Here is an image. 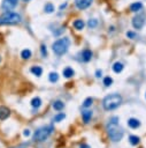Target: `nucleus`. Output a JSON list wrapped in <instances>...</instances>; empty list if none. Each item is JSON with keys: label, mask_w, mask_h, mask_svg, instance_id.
I'll use <instances>...</instances> for the list:
<instances>
[{"label": "nucleus", "mask_w": 146, "mask_h": 148, "mask_svg": "<svg viewBox=\"0 0 146 148\" xmlns=\"http://www.w3.org/2000/svg\"><path fill=\"white\" fill-rule=\"evenodd\" d=\"M145 96H146V94H145Z\"/></svg>", "instance_id": "c9c22d12"}, {"label": "nucleus", "mask_w": 146, "mask_h": 148, "mask_svg": "<svg viewBox=\"0 0 146 148\" xmlns=\"http://www.w3.org/2000/svg\"><path fill=\"white\" fill-rule=\"evenodd\" d=\"M0 61H1V57H0Z\"/></svg>", "instance_id": "f704fd0d"}, {"label": "nucleus", "mask_w": 146, "mask_h": 148, "mask_svg": "<svg viewBox=\"0 0 146 148\" xmlns=\"http://www.w3.org/2000/svg\"><path fill=\"white\" fill-rule=\"evenodd\" d=\"M128 125H129V127H131V128H138L139 126H140V122L137 119V118H129V120H128Z\"/></svg>", "instance_id": "f8f14e48"}, {"label": "nucleus", "mask_w": 146, "mask_h": 148, "mask_svg": "<svg viewBox=\"0 0 146 148\" xmlns=\"http://www.w3.org/2000/svg\"><path fill=\"white\" fill-rule=\"evenodd\" d=\"M139 136H137V135H130L129 136V141H130V143L132 145V146H136V145H138L139 143Z\"/></svg>", "instance_id": "5701e85b"}, {"label": "nucleus", "mask_w": 146, "mask_h": 148, "mask_svg": "<svg viewBox=\"0 0 146 148\" xmlns=\"http://www.w3.org/2000/svg\"><path fill=\"white\" fill-rule=\"evenodd\" d=\"M22 21V18L19 13L15 12H5L0 16V24H16Z\"/></svg>", "instance_id": "20e7f679"}, {"label": "nucleus", "mask_w": 146, "mask_h": 148, "mask_svg": "<svg viewBox=\"0 0 146 148\" xmlns=\"http://www.w3.org/2000/svg\"><path fill=\"white\" fill-rule=\"evenodd\" d=\"M11 115V110L5 107V105H0V120H6Z\"/></svg>", "instance_id": "1a4fd4ad"}, {"label": "nucleus", "mask_w": 146, "mask_h": 148, "mask_svg": "<svg viewBox=\"0 0 146 148\" xmlns=\"http://www.w3.org/2000/svg\"><path fill=\"white\" fill-rule=\"evenodd\" d=\"M66 6H67V4H63V5H61V6H60V10H63Z\"/></svg>", "instance_id": "473e14b6"}, {"label": "nucleus", "mask_w": 146, "mask_h": 148, "mask_svg": "<svg viewBox=\"0 0 146 148\" xmlns=\"http://www.w3.org/2000/svg\"><path fill=\"white\" fill-rule=\"evenodd\" d=\"M31 54H32V53H31V51H30L29 49H24V50L21 52V57H22L23 59H27V60L31 58Z\"/></svg>", "instance_id": "4be33fe9"}, {"label": "nucleus", "mask_w": 146, "mask_h": 148, "mask_svg": "<svg viewBox=\"0 0 146 148\" xmlns=\"http://www.w3.org/2000/svg\"><path fill=\"white\" fill-rule=\"evenodd\" d=\"M88 26H89L91 29L96 28V27L98 26V20H97V19H91V20H89V22H88Z\"/></svg>", "instance_id": "b1692460"}, {"label": "nucleus", "mask_w": 146, "mask_h": 148, "mask_svg": "<svg viewBox=\"0 0 146 148\" xmlns=\"http://www.w3.org/2000/svg\"><path fill=\"white\" fill-rule=\"evenodd\" d=\"M69 44H70L69 38L68 37H63V38H60V39H58V41H55L53 43L52 50L56 56H62L68 51Z\"/></svg>", "instance_id": "7ed1b4c3"}, {"label": "nucleus", "mask_w": 146, "mask_h": 148, "mask_svg": "<svg viewBox=\"0 0 146 148\" xmlns=\"http://www.w3.org/2000/svg\"><path fill=\"white\" fill-rule=\"evenodd\" d=\"M23 135H24V136H29V135H30V131H29V130H24Z\"/></svg>", "instance_id": "7c9ffc66"}, {"label": "nucleus", "mask_w": 146, "mask_h": 148, "mask_svg": "<svg viewBox=\"0 0 146 148\" xmlns=\"http://www.w3.org/2000/svg\"><path fill=\"white\" fill-rule=\"evenodd\" d=\"M23 1H25V3H27V1H29V0H23Z\"/></svg>", "instance_id": "72a5a7b5"}, {"label": "nucleus", "mask_w": 146, "mask_h": 148, "mask_svg": "<svg viewBox=\"0 0 146 148\" xmlns=\"http://www.w3.org/2000/svg\"><path fill=\"white\" fill-rule=\"evenodd\" d=\"M141 8H143V4L140 1H137V3H133V4L130 5V11L133 12V13H137V12L141 11Z\"/></svg>", "instance_id": "ddd939ff"}, {"label": "nucleus", "mask_w": 146, "mask_h": 148, "mask_svg": "<svg viewBox=\"0 0 146 148\" xmlns=\"http://www.w3.org/2000/svg\"><path fill=\"white\" fill-rule=\"evenodd\" d=\"M53 126L52 125H48V126H44V127H40V128H38L36 132H35V134H33V139H35V141H45L51 134H52V132H53Z\"/></svg>", "instance_id": "39448f33"}, {"label": "nucleus", "mask_w": 146, "mask_h": 148, "mask_svg": "<svg viewBox=\"0 0 146 148\" xmlns=\"http://www.w3.org/2000/svg\"><path fill=\"white\" fill-rule=\"evenodd\" d=\"M62 73H63V77L67 78V79H70V78H72L75 75V71L72 69L71 67H66Z\"/></svg>", "instance_id": "9d476101"}, {"label": "nucleus", "mask_w": 146, "mask_h": 148, "mask_svg": "<svg viewBox=\"0 0 146 148\" xmlns=\"http://www.w3.org/2000/svg\"><path fill=\"white\" fill-rule=\"evenodd\" d=\"M92 102H93V100H92L91 97H88V98L84 101L83 107H84V108H89V107H91V105H92Z\"/></svg>", "instance_id": "bb28decb"}, {"label": "nucleus", "mask_w": 146, "mask_h": 148, "mask_svg": "<svg viewBox=\"0 0 146 148\" xmlns=\"http://www.w3.org/2000/svg\"><path fill=\"white\" fill-rule=\"evenodd\" d=\"M48 80L51 81V82H56L58 80H59V74L56 73V72H51L50 73V75H48Z\"/></svg>", "instance_id": "412c9836"}, {"label": "nucleus", "mask_w": 146, "mask_h": 148, "mask_svg": "<svg viewBox=\"0 0 146 148\" xmlns=\"http://www.w3.org/2000/svg\"><path fill=\"white\" fill-rule=\"evenodd\" d=\"M72 26H74V28L75 29H77V30H82L83 28H84V26H85V23H84V21L83 20H75L74 21V23H72Z\"/></svg>", "instance_id": "f3484780"}, {"label": "nucleus", "mask_w": 146, "mask_h": 148, "mask_svg": "<svg viewBox=\"0 0 146 148\" xmlns=\"http://www.w3.org/2000/svg\"><path fill=\"white\" fill-rule=\"evenodd\" d=\"M31 105H32V108L38 109V108L42 105V100H40L39 97H33V98L31 100Z\"/></svg>", "instance_id": "aec40b11"}, {"label": "nucleus", "mask_w": 146, "mask_h": 148, "mask_svg": "<svg viewBox=\"0 0 146 148\" xmlns=\"http://www.w3.org/2000/svg\"><path fill=\"white\" fill-rule=\"evenodd\" d=\"M82 117H83V122H84L85 124H88V123L90 122L91 117H92V111H91V110H85V111H83V112H82Z\"/></svg>", "instance_id": "2eb2a0df"}, {"label": "nucleus", "mask_w": 146, "mask_h": 148, "mask_svg": "<svg viewBox=\"0 0 146 148\" xmlns=\"http://www.w3.org/2000/svg\"><path fill=\"white\" fill-rule=\"evenodd\" d=\"M145 24V16L144 15H137L132 19V27L137 30L141 29Z\"/></svg>", "instance_id": "423d86ee"}, {"label": "nucleus", "mask_w": 146, "mask_h": 148, "mask_svg": "<svg viewBox=\"0 0 146 148\" xmlns=\"http://www.w3.org/2000/svg\"><path fill=\"white\" fill-rule=\"evenodd\" d=\"M92 4V0H75V5L78 10L83 11L86 10L88 7H90Z\"/></svg>", "instance_id": "6e6552de"}, {"label": "nucleus", "mask_w": 146, "mask_h": 148, "mask_svg": "<svg viewBox=\"0 0 146 148\" xmlns=\"http://www.w3.org/2000/svg\"><path fill=\"white\" fill-rule=\"evenodd\" d=\"M113 71L115 72V73H121L122 71H123V68H124V65L122 64V62H120V61H116V62H114V65H113Z\"/></svg>", "instance_id": "dca6fc26"}, {"label": "nucleus", "mask_w": 146, "mask_h": 148, "mask_svg": "<svg viewBox=\"0 0 146 148\" xmlns=\"http://www.w3.org/2000/svg\"><path fill=\"white\" fill-rule=\"evenodd\" d=\"M107 132H108V135H109L112 141L117 142V141L122 140V138L124 135V132L119 126V118L117 117H113L111 119L109 124L107 125Z\"/></svg>", "instance_id": "f257e3e1"}, {"label": "nucleus", "mask_w": 146, "mask_h": 148, "mask_svg": "<svg viewBox=\"0 0 146 148\" xmlns=\"http://www.w3.org/2000/svg\"><path fill=\"white\" fill-rule=\"evenodd\" d=\"M63 108H64V103L62 101H55L53 103V109L56 110V111H61Z\"/></svg>", "instance_id": "6ab92c4d"}, {"label": "nucleus", "mask_w": 146, "mask_h": 148, "mask_svg": "<svg viewBox=\"0 0 146 148\" xmlns=\"http://www.w3.org/2000/svg\"><path fill=\"white\" fill-rule=\"evenodd\" d=\"M101 75H102V71H101V69H98V71L96 72V77H97V78H101Z\"/></svg>", "instance_id": "c756f323"}, {"label": "nucleus", "mask_w": 146, "mask_h": 148, "mask_svg": "<svg viewBox=\"0 0 146 148\" xmlns=\"http://www.w3.org/2000/svg\"><path fill=\"white\" fill-rule=\"evenodd\" d=\"M122 103V97L119 94H111L108 96H106L102 101V107L106 111H111V110H115L116 108H119Z\"/></svg>", "instance_id": "f03ea898"}, {"label": "nucleus", "mask_w": 146, "mask_h": 148, "mask_svg": "<svg viewBox=\"0 0 146 148\" xmlns=\"http://www.w3.org/2000/svg\"><path fill=\"white\" fill-rule=\"evenodd\" d=\"M112 84H113V79H112L111 77H106V78L104 79V85H105L106 87L112 86Z\"/></svg>", "instance_id": "a878e982"}, {"label": "nucleus", "mask_w": 146, "mask_h": 148, "mask_svg": "<svg viewBox=\"0 0 146 148\" xmlns=\"http://www.w3.org/2000/svg\"><path fill=\"white\" fill-rule=\"evenodd\" d=\"M127 37H128V38H131V39H136V38H137V35H136L133 31H128V33H127Z\"/></svg>", "instance_id": "c85d7f7f"}, {"label": "nucleus", "mask_w": 146, "mask_h": 148, "mask_svg": "<svg viewBox=\"0 0 146 148\" xmlns=\"http://www.w3.org/2000/svg\"><path fill=\"white\" fill-rule=\"evenodd\" d=\"M66 118V115L63 113V112H60V113H58L55 117H54V122H56V123H59V122H61V120H63Z\"/></svg>", "instance_id": "393cba45"}, {"label": "nucleus", "mask_w": 146, "mask_h": 148, "mask_svg": "<svg viewBox=\"0 0 146 148\" xmlns=\"http://www.w3.org/2000/svg\"><path fill=\"white\" fill-rule=\"evenodd\" d=\"M40 52H42V56H43L44 58L47 57V49H46V45L42 44V46H40Z\"/></svg>", "instance_id": "cd10ccee"}, {"label": "nucleus", "mask_w": 146, "mask_h": 148, "mask_svg": "<svg viewBox=\"0 0 146 148\" xmlns=\"http://www.w3.org/2000/svg\"><path fill=\"white\" fill-rule=\"evenodd\" d=\"M44 11H45V13L51 14V13H53V12L55 11V7H54V5H53V4L47 3V4H45V6H44Z\"/></svg>", "instance_id": "a211bd4d"}, {"label": "nucleus", "mask_w": 146, "mask_h": 148, "mask_svg": "<svg viewBox=\"0 0 146 148\" xmlns=\"http://www.w3.org/2000/svg\"><path fill=\"white\" fill-rule=\"evenodd\" d=\"M80 148H91L89 145H86V143H83V145H81V147Z\"/></svg>", "instance_id": "2f4dec72"}, {"label": "nucleus", "mask_w": 146, "mask_h": 148, "mask_svg": "<svg viewBox=\"0 0 146 148\" xmlns=\"http://www.w3.org/2000/svg\"><path fill=\"white\" fill-rule=\"evenodd\" d=\"M30 72L33 74V75H36V77H40L42 74H43V68L40 67V66H32L31 68H30Z\"/></svg>", "instance_id": "4468645a"}, {"label": "nucleus", "mask_w": 146, "mask_h": 148, "mask_svg": "<svg viewBox=\"0 0 146 148\" xmlns=\"http://www.w3.org/2000/svg\"><path fill=\"white\" fill-rule=\"evenodd\" d=\"M17 3H19V0H4L3 1V10L6 11V12H9L17 6Z\"/></svg>", "instance_id": "0eeeda50"}, {"label": "nucleus", "mask_w": 146, "mask_h": 148, "mask_svg": "<svg viewBox=\"0 0 146 148\" xmlns=\"http://www.w3.org/2000/svg\"><path fill=\"white\" fill-rule=\"evenodd\" d=\"M92 59V51L91 50H84L82 52V60L85 62H89Z\"/></svg>", "instance_id": "9b49d317"}]
</instances>
